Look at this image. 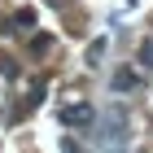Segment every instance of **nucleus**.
Wrapping results in <instances>:
<instances>
[{"label": "nucleus", "mask_w": 153, "mask_h": 153, "mask_svg": "<svg viewBox=\"0 0 153 153\" xmlns=\"http://www.w3.org/2000/svg\"><path fill=\"white\" fill-rule=\"evenodd\" d=\"M131 88H140V74L131 70V66H123V70H114V92H131Z\"/></svg>", "instance_id": "7ed1b4c3"}, {"label": "nucleus", "mask_w": 153, "mask_h": 153, "mask_svg": "<svg viewBox=\"0 0 153 153\" xmlns=\"http://www.w3.org/2000/svg\"><path fill=\"white\" fill-rule=\"evenodd\" d=\"M53 48V35H31V53H48Z\"/></svg>", "instance_id": "423d86ee"}, {"label": "nucleus", "mask_w": 153, "mask_h": 153, "mask_svg": "<svg viewBox=\"0 0 153 153\" xmlns=\"http://www.w3.org/2000/svg\"><path fill=\"white\" fill-rule=\"evenodd\" d=\"M13 26H35V9H31V4H22V9L13 13Z\"/></svg>", "instance_id": "39448f33"}, {"label": "nucleus", "mask_w": 153, "mask_h": 153, "mask_svg": "<svg viewBox=\"0 0 153 153\" xmlns=\"http://www.w3.org/2000/svg\"><path fill=\"white\" fill-rule=\"evenodd\" d=\"M105 57V39H92V44H88V61H101Z\"/></svg>", "instance_id": "0eeeda50"}, {"label": "nucleus", "mask_w": 153, "mask_h": 153, "mask_svg": "<svg viewBox=\"0 0 153 153\" xmlns=\"http://www.w3.org/2000/svg\"><path fill=\"white\" fill-rule=\"evenodd\" d=\"M61 123H66V127H92V123H96V109L88 105V101H74V105L61 109Z\"/></svg>", "instance_id": "f03ea898"}, {"label": "nucleus", "mask_w": 153, "mask_h": 153, "mask_svg": "<svg viewBox=\"0 0 153 153\" xmlns=\"http://www.w3.org/2000/svg\"><path fill=\"white\" fill-rule=\"evenodd\" d=\"M101 140H105L109 149H123V144H127V109L123 105L105 109V131H101Z\"/></svg>", "instance_id": "f257e3e1"}, {"label": "nucleus", "mask_w": 153, "mask_h": 153, "mask_svg": "<svg viewBox=\"0 0 153 153\" xmlns=\"http://www.w3.org/2000/svg\"><path fill=\"white\" fill-rule=\"evenodd\" d=\"M61 153H83V149H79V144L70 140V136H66V140H61Z\"/></svg>", "instance_id": "6e6552de"}, {"label": "nucleus", "mask_w": 153, "mask_h": 153, "mask_svg": "<svg viewBox=\"0 0 153 153\" xmlns=\"http://www.w3.org/2000/svg\"><path fill=\"white\" fill-rule=\"evenodd\" d=\"M136 61L153 70V39H140V48H136Z\"/></svg>", "instance_id": "20e7f679"}]
</instances>
